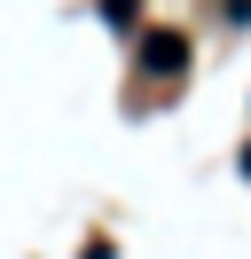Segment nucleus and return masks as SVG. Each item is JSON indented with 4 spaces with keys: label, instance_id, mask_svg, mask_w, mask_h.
<instances>
[{
    "label": "nucleus",
    "instance_id": "f257e3e1",
    "mask_svg": "<svg viewBox=\"0 0 251 259\" xmlns=\"http://www.w3.org/2000/svg\"><path fill=\"white\" fill-rule=\"evenodd\" d=\"M188 63V39L181 32H149L141 39V71H181Z\"/></svg>",
    "mask_w": 251,
    "mask_h": 259
}]
</instances>
